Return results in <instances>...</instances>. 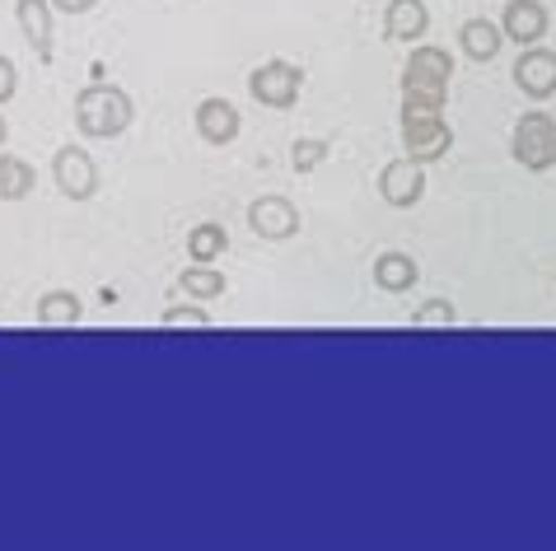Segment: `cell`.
<instances>
[{"label":"cell","mask_w":556,"mask_h":551,"mask_svg":"<svg viewBox=\"0 0 556 551\" xmlns=\"http://www.w3.org/2000/svg\"><path fill=\"white\" fill-rule=\"evenodd\" d=\"M131 117H136V108H131L127 89H117V85H85L80 94H75V127H80V136L117 141V136H127Z\"/></svg>","instance_id":"6da1fadb"},{"label":"cell","mask_w":556,"mask_h":551,"mask_svg":"<svg viewBox=\"0 0 556 551\" xmlns=\"http://www.w3.org/2000/svg\"><path fill=\"white\" fill-rule=\"evenodd\" d=\"M509 155L529 174H547L556 168V117L552 113H523L509 136Z\"/></svg>","instance_id":"7a4b0ae2"},{"label":"cell","mask_w":556,"mask_h":551,"mask_svg":"<svg viewBox=\"0 0 556 551\" xmlns=\"http://www.w3.org/2000/svg\"><path fill=\"white\" fill-rule=\"evenodd\" d=\"M300 89H304V71L295 66V61H262V66L249 75V94L262 103V108H295L300 103Z\"/></svg>","instance_id":"3957f363"},{"label":"cell","mask_w":556,"mask_h":551,"mask_svg":"<svg viewBox=\"0 0 556 551\" xmlns=\"http://www.w3.org/2000/svg\"><path fill=\"white\" fill-rule=\"evenodd\" d=\"M52 178H56V192L71 196V202H94L99 196V164L80 145H61L56 150L52 155Z\"/></svg>","instance_id":"277c9868"},{"label":"cell","mask_w":556,"mask_h":551,"mask_svg":"<svg viewBox=\"0 0 556 551\" xmlns=\"http://www.w3.org/2000/svg\"><path fill=\"white\" fill-rule=\"evenodd\" d=\"M450 75H454V61H450V52H444V48H412L407 66H403V94L444 99Z\"/></svg>","instance_id":"5b68a950"},{"label":"cell","mask_w":556,"mask_h":551,"mask_svg":"<svg viewBox=\"0 0 556 551\" xmlns=\"http://www.w3.org/2000/svg\"><path fill=\"white\" fill-rule=\"evenodd\" d=\"M403 145H407V159L435 164L454 150V131L444 117H403Z\"/></svg>","instance_id":"8992f818"},{"label":"cell","mask_w":556,"mask_h":551,"mask_svg":"<svg viewBox=\"0 0 556 551\" xmlns=\"http://www.w3.org/2000/svg\"><path fill=\"white\" fill-rule=\"evenodd\" d=\"M379 196L389 206H397V210H407V206H416L426 196V164H416V159H389L379 168Z\"/></svg>","instance_id":"52a82bcc"},{"label":"cell","mask_w":556,"mask_h":551,"mask_svg":"<svg viewBox=\"0 0 556 551\" xmlns=\"http://www.w3.org/2000/svg\"><path fill=\"white\" fill-rule=\"evenodd\" d=\"M552 28V14L543 0H509L501 10V34L505 42H519V48H538Z\"/></svg>","instance_id":"ba28073f"},{"label":"cell","mask_w":556,"mask_h":551,"mask_svg":"<svg viewBox=\"0 0 556 551\" xmlns=\"http://www.w3.org/2000/svg\"><path fill=\"white\" fill-rule=\"evenodd\" d=\"M249 229L267 243H286L300 234V210L290 206L286 196H257L249 206Z\"/></svg>","instance_id":"9c48e42d"},{"label":"cell","mask_w":556,"mask_h":551,"mask_svg":"<svg viewBox=\"0 0 556 551\" xmlns=\"http://www.w3.org/2000/svg\"><path fill=\"white\" fill-rule=\"evenodd\" d=\"M14 20H20L28 48L48 66L56 61V24H52V0H14Z\"/></svg>","instance_id":"30bf717a"},{"label":"cell","mask_w":556,"mask_h":551,"mask_svg":"<svg viewBox=\"0 0 556 551\" xmlns=\"http://www.w3.org/2000/svg\"><path fill=\"white\" fill-rule=\"evenodd\" d=\"M243 131V117L229 99H202L197 103V136L206 145H235Z\"/></svg>","instance_id":"8fae6325"},{"label":"cell","mask_w":556,"mask_h":551,"mask_svg":"<svg viewBox=\"0 0 556 551\" xmlns=\"http://www.w3.org/2000/svg\"><path fill=\"white\" fill-rule=\"evenodd\" d=\"M515 85L529 99H552L556 94V52L547 48H523L515 61Z\"/></svg>","instance_id":"7c38bea8"},{"label":"cell","mask_w":556,"mask_h":551,"mask_svg":"<svg viewBox=\"0 0 556 551\" xmlns=\"http://www.w3.org/2000/svg\"><path fill=\"white\" fill-rule=\"evenodd\" d=\"M426 34H430L426 0H389V10H383V38L389 42H421Z\"/></svg>","instance_id":"4fadbf2b"},{"label":"cell","mask_w":556,"mask_h":551,"mask_svg":"<svg viewBox=\"0 0 556 551\" xmlns=\"http://www.w3.org/2000/svg\"><path fill=\"white\" fill-rule=\"evenodd\" d=\"M458 48L468 61H496L501 48H505V34H501V24H491V20H468V24H458Z\"/></svg>","instance_id":"5bb4252c"},{"label":"cell","mask_w":556,"mask_h":551,"mask_svg":"<svg viewBox=\"0 0 556 551\" xmlns=\"http://www.w3.org/2000/svg\"><path fill=\"white\" fill-rule=\"evenodd\" d=\"M416 281H421V267H416L407 253L389 248V253L375 257V285L379 290H389V295H403V290H412Z\"/></svg>","instance_id":"9a60e30c"},{"label":"cell","mask_w":556,"mask_h":551,"mask_svg":"<svg viewBox=\"0 0 556 551\" xmlns=\"http://www.w3.org/2000/svg\"><path fill=\"white\" fill-rule=\"evenodd\" d=\"M225 248H229V234H225V225H215V220L197 225L188 234V257L197 267H215L225 257Z\"/></svg>","instance_id":"2e32d148"},{"label":"cell","mask_w":556,"mask_h":551,"mask_svg":"<svg viewBox=\"0 0 556 551\" xmlns=\"http://www.w3.org/2000/svg\"><path fill=\"white\" fill-rule=\"evenodd\" d=\"M80 299L71 295V290H48V295L38 299V323L42 328H75L80 323Z\"/></svg>","instance_id":"e0dca14e"},{"label":"cell","mask_w":556,"mask_h":551,"mask_svg":"<svg viewBox=\"0 0 556 551\" xmlns=\"http://www.w3.org/2000/svg\"><path fill=\"white\" fill-rule=\"evenodd\" d=\"M34 182H38L34 168H28L20 155H5V150H0V202H24V196L34 192Z\"/></svg>","instance_id":"ac0fdd59"},{"label":"cell","mask_w":556,"mask_h":551,"mask_svg":"<svg viewBox=\"0 0 556 551\" xmlns=\"http://www.w3.org/2000/svg\"><path fill=\"white\" fill-rule=\"evenodd\" d=\"M178 285L188 290V299H220V295H225V276L215 271V267H197V262L182 271Z\"/></svg>","instance_id":"d6986e66"},{"label":"cell","mask_w":556,"mask_h":551,"mask_svg":"<svg viewBox=\"0 0 556 551\" xmlns=\"http://www.w3.org/2000/svg\"><path fill=\"white\" fill-rule=\"evenodd\" d=\"M332 155V141L328 136H300L295 145H290V164H295V174H314V168Z\"/></svg>","instance_id":"ffe728a7"},{"label":"cell","mask_w":556,"mask_h":551,"mask_svg":"<svg viewBox=\"0 0 556 551\" xmlns=\"http://www.w3.org/2000/svg\"><path fill=\"white\" fill-rule=\"evenodd\" d=\"M412 323L416 328H454L458 323V309L450 299H430V304H421V309L412 313Z\"/></svg>","instance_id":"44dd1931"},{"label":"cell","mask_w":556,"mask_h":551,"mask_svg":"<svg viewBox=\"0 0 556 551\" xmlns=\"http://www.w3.org/2000/svg\"><path fill=\"white\" fill-rule=\"evenodd\" d=\"M164 328H211V318L202 313V309H192V304H178V309H164V318H160Z\"/></svg>","instance_id":"7402d4cb"},{"label":"cell","mask_w":556,"mask_h":551,"mask_svg":"<svg viewBox=\"0 0 556 551\" xmlns=\"http://www.w3.org/2000/svg\"><path fill=\"white\" fill-rule=\"evenodd\" d=\"M397 117H444V99L430 94H403V113Z\"/></svg>","instance_id":"603a6c76"},{"label":"cell","mask_w":556,"mask_h":551,"mask_svg":"<svg viewBox=\"0 0 556 551\" xmlns=\"http://www.w3.org/2000/svg\"><path fill=\"white\" fill-rule=\"evenodd\" d=\"M14 89H20V71H14L10 56H0V108L14 99Z\"/></svg>","instance_id":"cb8c5ba5"},{"label":"cell","mask_w":556,"mask_h":551,"mask_svg":"<svg viewBox=\"0 0 556 551\" xmlns=\"http://www.w3.org/2000/svg\"><path fill=\"white\" fill-rule=\"evenodd\" d=\"M99 0H52V10H61V14H89Z\"/></svg>","instance_id":"d4e9b609"},{"label":"cell","mask_w":556,"mask_h":551,"mask_svg":"<svg viewBox=\"0 0 556 551\" xmlns=\"http://www.w3.org/2000/svg\"><path fill=\"white\" fill-rule=\"evenodd\" d=\"M5 136H10V127H5V117H0V150H5Z\"/></svg>","instance_id":"484cf974"}]
</instances>
